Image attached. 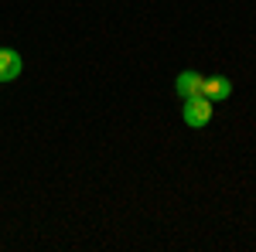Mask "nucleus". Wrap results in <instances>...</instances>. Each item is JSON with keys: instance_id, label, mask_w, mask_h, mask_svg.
Wrapping results in <instances>:
<instances>
[{"instance_id": "nucleus-3", "label": "nucleus", "mask_w": 256, "mask_h": 252, "mask_svg": "<svg viewBox=\"0 0 256 252\" xmlns=\"http://www.w3.org/2000/svg\"><path fill=\"white\" fill-rule=\"evenodd\" d=\"M24 68V58H20L14 48H0V82H14Z\"/></svg>"}, {"instance_id": "nucleus-2", "label": "nucleus", "mask_w": 256, "mask_h": 252, "mask_svg": "<svg viewBox=\"0 0 256 252\" xmlns=\"http://www.w3.org/2000/svg\"><path fill=\"white\" fill-rule=\"evenodd\" d=\"M202 96L212 99V102H226V99L232 96V82H229V78H222V75L205 78V82H202Z\"/></svg>"}, {"instance_id": "nucleus-1", "label": "nucleus", "mask_w": 256, "mask_h": 252, "mask_svg": "<svg viewBox=\"0 0 256 252\" xmlns=\"http://www.w3.org/2000/svg\"><path fill=\"white\" fill-rule=\"evenodd\" d=\"M184 123L192 126V130H202V126H208V119H212V99L205 96H192L184 99Z\"/></svg>"}, {"instance_id": "nucleus-4", "label": "nucleus", "mask_w": 256, "mask_h": 252, "mask_svg": "<svg viewBox=\"0 0 256 252\" xmlns=\"http://www.w3.org/2000/svg\"><path fill=\"white\" fill-rule=\"evenodd\" d=\"M202 82H205V75H198V72H181L174 89L181 99H192V96H202Z\"/></svg>"}]
</instances>
